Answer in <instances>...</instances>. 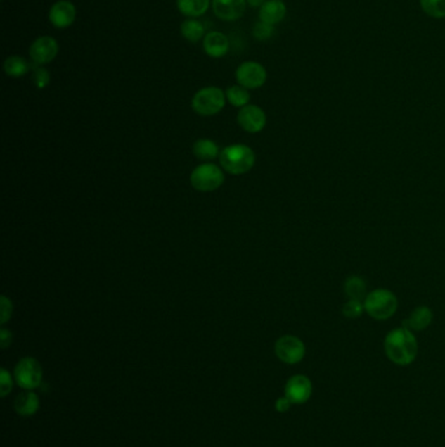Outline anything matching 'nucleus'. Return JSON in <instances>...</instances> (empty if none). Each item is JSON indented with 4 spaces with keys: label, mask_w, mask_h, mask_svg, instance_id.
<instances>
[{
    "label": "nucleus",
    "mask_w": 445,
    "mask_h": 447,
    "mask_svg": "<svg viewBox=\"0 0 445 447\" xmlns=\"http://www.w3.org/2000/svg\"><path fill=\"white\" fill-rule=\"evenodd\" d=\"M384 349L393 364L408 366L417 358L418 341L413 331L402 326L388 332L384 340Z\"/></svg>",
    "instance_id": "f257e3e1"
},
{
    "label": "nucleus",
    "mask_w": 445,
    "mask_h": 447,
    "mask_svg": "<svg viewBox=\"0 0 445 447\" xmlns=\"http://www.w3.org/2000/svg\"><path fill=\"white\" fill-rule=\"evenodd\" d=\"M363 303L364 310L375 320H389L399 309L397 296L385 288L373 289L367 294Z\"/></svg>",
    "instance_id": "f03ea898"
},
{
    "label": "nucleus",
    "mask_w": 445,
    "mask_h": 447,
    "mask_svg": "<svg viewBox=\"0 0 445 447\" xmlns=\"http://www.w3.org/2000/svg\"><path fill=\"white\" fill-rule=\"evenodd\" d=\"M254 161L256 157L254 151L245 144L226 146L219 155V163L222 168L234 175L250 172L254 168Z\"/></svg>",
    "instance_id": "7ed1b4c3"
},
{
    "label": "nucleus",
    "mask_w": 445,
    "mask_h": 447,
    "mask_svg": "<svg viewBox=\"0 0 445 447\" xmlns=\"http://www.w3.org/2000/svg\"><path fill=\"white\" fill-rule=\"evenodd\" d=\"M225 93L216 87L204 88L198 92L192 99V108L200 115H214L225 106Z\"/></svg>",
    "instance_id": "20e7f679"
},
{
    "label": "nucleus",
    "mask_w": 445,
    "mask_h": 447,
    "mask_svg": "<svg viewBox=\"0 0 445 447\" xmlns=\"http://www.w3.org/2000/svg\"><path fill=\"white\" fill-rule=\"evenodd\" d=\"M224 181V172L214 164L199 165L191 174L192 186L198 191H214L222 186Z\"/></svg>",
    "instance_id": "39448f33"
},
{
    "label": "nucleus",
    "mask_w": 445,
    "mask_h": 447,
    "mask_svg": "<svg viewBox=\"0 0 445 447\" xmlns=\"http://www.w3.org/2000/svg\"><path fill=\"white\" fill-rule=\"evenodd\" d=\"M44 377L42 366L33 357L21 358L15 367V379L18 386L24 390H34L41 382Z\"/></svg>",
    "instance_id": "423d86ee"
},
{
    "label": "nucleus",
    "mask_w": 445,
    "mask_h": 447,
    "mask_svg": "<svg viewBox=\"0 0 445 447\" xmlns=\"http://www.w3.org/2000/svg\"><path fill=\"white\" fill-rule=\"evenodd\" d=\"M274 352L282 363L288 365H295L304 358L306 347L299 338L292 335H285L276 341Z\"/></svg>",
    "instance_id": "0eeeda50"
},
{
    "label": "nucleus",
    "mask_w": 445,
    "mask_h": 447,
    "mask_svg": "<svg viewBox=\"0 0 445 447\" xmlns=\"http://www.w3.org/2000/svg\"><path fill=\"white\" fill-rule=\"evenodd\" d=\"M236 80L245 89H257L266 82V70L257 62H245L236 68Z\"/></svg>",
    "instance_id": "6e6552de"
},
{
    "label": "nucleus",
    "mask_w": 445,
    "mask_h": 447,
    "mask_svg": "<svg viewBox=\"0 0 445 447\" xmlns=\"http://www.w3.org/2000/svg\"><path fill=\"white\" fill-rule=\"evenodd\" d=\"M312 394V384L306 375H292L285 386V396L292 404H303L307 402Z\"/></svg>",
    "instance_id": "1a4fd4ad"
},
{
    "label": "nucleus",
    "mask_w": 445,
    "mask_h": 447,
    "mask_svg": "<svg viewBox=\"0 0 445 447\" xmlns=\"http://www.w3.org/2000/svg\"><path fill=\"white\" fill-rule=\"evenodd\" d=\"M238 123L247 132H260L266 125V115L264 110L256 105H247L238 113Z\"/></svg>",
    "instance_id": "9d476101"
},
{
    "label": "nucleus",
    "mask_w": 445,
    "mask_h": 447,
    "mask_svg": "<svg viewBox=\"0 0 445 447\" xmlns=\"http://www.w3.org/2000/svg\"><path fill=\"white\" fill-rule=\"evenodd\" d=\"M59 46L53 37H39L29 49L30 58L37 64H47L53 62L58 55Z\"/></svg>",
    "instance_id": "9b49d317"
},
{
    "label": "nucleus",
    "mask_w": 445,
    "mask_h": 447,
    "mask_svg": "<svg viewBox=\"0 0 445 447\" xmlns=\"http://www.w3.org/2000/svg\"><path fill=\"white\" fill-rule=\"evenodd\" d=\"M49 18L55 27L64 29L71 27L76 18V8L68 0H59L50 9Z\"/></svg>",
    "instance_id": "f8f14e48"
},
{
    "label": "nucleus",
    "mask_w": 445,
    "mask_h": 447,
    "mask_svg": "<svg viewBox=\"0 0 445 447\" xmlns=\"http://www.w3.org/2000/svg\"><path fill=\"white\" fill-rule=\"evenodd\" d=\"M247 0H213L212 6L217 18L234 21L245 15Z\"/></svg>",
    "instance_id": "ddd939ff"
},
{
    "label": "nucleus",
    "mask_w": 445,
    "mask_h": 447,
    "mask_svg": "<svg viewBox=\"0 0 445 447\" xmlns=\"http://www.w3.org/2000/svg\"><path fill=\"white\" fill-rule=\"evenodd\" d=\"M434 320V313L425 305H420L411 311L406 320H402V326L410 331H423L428 329Z\"/></svg>",
    "instance_id": "4468645a"
},
{
    "label": "nucleus",
    "mask_w": 445,
    "mask_h": 447,
    "mask_svg": "<svg viewBox=\"0 0 445 447\" xmlns=\"http://www.w3.org/2000/svg\"><path fill=\"white\" fill-rule=\"evenodd\" d=\"M286 4L282 0H266L259 11L260 21L269 25L281 23L286 16Z\"/></svg>",
    "instance_id": "2eb2a0df"
},
{
    "label": "nucleus",
    "mask_w": 445,
    "mask_h": 447,
    "mask_svg": "<svg viewBox=\"0 0 445 447\" xmlns=\"http://www.w3.org/2000/svg\"><path fill=\"white\" fill-rule=\"evenodd\" d=\"M204 50L212 58H222L228 51V38L224 33L210 32L204 38Z\"/></svg>",
    "instance_id": "dca6fc26"
},
{
    "label": "nucleus",
    "mask_w": 445,
    "mask_h": 447,
    "mask_svg": "<svg viewBox=\"0 0 445 447\" xmlns=\"http://www.w3.org/2000/svg\"><path fill=\"white\" fill-rule=\"evenodd\" d=\"M15 411L22 417L33 416L39 408L38 395L27 390V393L18 394L13 403Z\"/></svg>",
    "instance_id": "f3484780"
},
{
    "label": "nucleus",
    "mask_w": 445,
    "mask_h": 447,
    "mask_svg": "<svg viewBox=\"0 0 445 447\" xmlns=\"http://www.w3.org/2000/svg\"><path fill=\"white\" fill-rule=\"evenodd\" d=\"M344 292L349 300H358V301H364V298L368 294L367 293V284L358 275H352V276L346 277L345 283H344Z\"/></svg>",
    "instance_id": "a211bd4d"
},
{
    "label": "nucleus",
    "mask_w": 445,
    "mask_h": 447,
    "mask_svg": "<svg viewBox=\"0 0 445 447\" xmlns=\"http://www.w3.org/2000/svg\"><path fill=\"white\" fill-rule=\"evenodd\" d=\"M178 9L187 18H198L209 8V0H176Z\"/></svg>",
    "instance_id": "6ab92c4d"
},
{
    "label": "nucleus",
    "mask_w": 445,
    "mask_h": 447,
    "mask_svg": "<svg viewBox=\"0 0 445 447\" xmlns=\"http://www.w3.org/2000/svg\"><path fill=\"white\" fill-rule=\"evenodd\" d=\"M193 153L202 161H209L219 156V146L209 139H200L193 144Z\"/></svg>",
    "instance_id": "aec40b11"
},
{
    "label": "nucleus",
    "mask_w": 445,
    "mask_h": 447,
    "mask_svg": "<svg viewBox=\"0 0 445 447\" xmlns=\"http://www.w3.org/2000/svg\"><path fill=\"white\" fill-rule=\"evenodd\" d=\"M29 68H30V65L27 63V59L18 56V55L8 56L4 62V71L11 77L24 76L29 73Z\"/></svg>",
    "instance_id": "412c9836"
},
{
    "label": "nucleus",
    "mask_w": 445,
    "mask_h": 447,
    "mask_svg": "<svg viewBox=\"0 0 445 447\" xmlns=\"http://www.w3.org/2000/svg\"><path fill=\"white\" fill-rule=\"evenodd\" d=\"M204 25L198 20H186L181 27L182 36L190 42H198L204 36Z\"/></svg>",
    "instance_id": "4be33fe9"
},
{
    "label": "nucleus",
    "mask_w": 445,
    "mask_h": 447,
    "mask_svg": "<svg viewBox=\"0 0 445 447\" xmlns=\"http://www.w3.org/2000/svg\"><path fill=\"white\" fill-rule=\"evenodd\" d=\"M226 97L228 102L236 108H245L250 102V93L242 85H234L228 88L226 92Z\"/></svg>",
    "instance_id": "5701e85b"
},
{
    "label": "nucleus",
    "mask_w": 445,
    "mask_h": 447,
    "mask_svg": "<svg viewBox=\"0 0 445 447\" xmlns=\"http://www.w3.org/2000/svg\"><path fill=\"white\" fill-rule=\"evenodd\" d=\"M420 8L430 18H445V0H419Z\"/></svg>",
    "instance_id": "b1692460"
},
{
    "label": "nucleus",
    "mask_w": 445,
    "mask_h": 447,
    "mask_svg": "<svg viewBox=\"0 0 445 447\" xmlns=\"http://www.w3.org/2000/svg\"><path fill=\"white\" fill-rule=\"evenodd\" d=\"M364 310L363 301H358V300H347L342 306V314L349 320H356L359 318Z\"/></svg>",
    "instance_id": "393cba45"
},
{
    "label": "nucleus",
    "mask_w": 445,
    "mask_h": 447,
    "mask_svg": "<svg viewBox=\"0 0 445 447\" xmlns=\"http://www.w3.org/2000/svg\"><path fill=\"white\" fill-rule=\"evenodd\" d=\"M33 82L36 84V87L38 89H44V88H46V87L49 85V82H50V73H49V71H47L46 68H42V67L34 68Z\"/></svg>",
    "instance_id": "a878e982"
},
{
    "label": "nucleus",
    "mask_w": 445,
    "mask_h": 447,
    "mask_svg": "<svg viewBox=\"0 0 445 447\" xmlns=\"http://www.w3.org/2000/svg\"><path fill=\"white\" fill-rule=\"evenodd\" d=\"M273 34V25L265 24L263 21L257 23L254 27V38H257L259 41H265L269 39Z\"/></svg>",
    "instance_id": "bb28decb"
},
{
    "label": "nucleus",
    "mask_w": 445,
    "mask_h": 447,
    "mask_svg": "<svg viewBox=\"0 0 445 447\" xmlns=\"http://www.w3.org/2000/svg\"><path fill=\"white\" fill-rule=\"evenodd\" d=\"M12 378L11 374L6 369H1L0 370V394H1V398H6L11 391H12Z\"/></svg>",
    "instance_id": "cd10ccee"
},
{
    "label": "nucleus",
    "mask_w": 445,
    "mask_h": 447,
    "mask_svg": "<svg viewBox=\"0 0 445 447\" xmlns=\"http://www.w3.org/2000/svg\"><path fill=\"white\" fill-rule=\"evenodd\" d=\"M12 315V302L6 296H1V325L7 323Z\"/></svg>",
    "instance_id": "c85d7f7f"
},
{
    "label": "nucleus",
    "mask_w": 445,
    "mask_h": 447,
    "mask_svg": "<svg viewBox=\"0 0 445 447\" xmlns=\"http://www.w3.org/2000/svg\"><path fill=\"white\" fill-rule=\"evenodd\" d=\"M11 343H12V334L9 332L8 329L3 327V329H0V344H1V349H7Z\"/></svg>",
    "instance_id": "c756f323"
},
{
    "label": "nucleus",
    "mask_w": 445,
    "mask_h": 447,
    "mask_svg": "<svg viewBox=\"0 0 445 447\" xmlns=\"http://www.w3.org/2000/svg\"><path fill=\"white\" fill-rule=\"evenodd\" d=\"M291 404L292 403L286 398V396H283V398H280V399H277V402H276V410L278 412H288L290 410Z\"/></svg>",
    "instance_id": "7c9ffc66"
},
{
    "label": "nucleus",
    "mask_w": 445,
    "mask_h": 447,
    "mask_svg": "<svg viewBox=\"0 0 445 447\" xmlns=\"http://www.w3.org/2000/svg\"><path fill=\"white\" fill-rule=\"evenodd\" d=\"M266 0H247L251 7H262Z\"/></svg>",
    "instance_id": "2f4dec72"
}]
</instances>
